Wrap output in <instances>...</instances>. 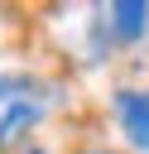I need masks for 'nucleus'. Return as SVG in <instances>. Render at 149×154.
Masks as SVG:
<instances>
[{"label":"nucleus","mask_w":149,"mask_h":154,"mask_svg":"<svg viewBox=\"0 0 149 154\" xmlns=\"http://www.w3.org/2000/svg\"><path fill=\"white\" fill-rule=\"evenodd\" d=\"M53 111V91L29 72H0V149L29 140Z\"/></svg>","instance_id":"nucleus-1"},{"label":"nucleus","mask_w":149,"mask_h":154,"mask_svg":"<svg viewBox=\"0 0 149 154\" xmlns=\"http://www.w3.org/2000/svg\"><path fill=\"white\" fill-rule=\"evenodd\" d=\"M111 116H115L125 144L149 154V87H115L111 91Z\"/></svg>","instance_id":"nucleus-2"},{"label":"nucleus","mask_w":149,"mask_h":154,"mask_svg":"<svg viewBox=\"0 0 149 154\" xmlns=\"http://www.w3.org/2000/svg\"><path fill=\"white\" fill-rule=\"evenodd\" d=\"M101 19L111 29V43H139L149 34V5H139V0H115L101 10Z\"/></svg>","instance_id":"nucleus-3"},{"label":"nucleus","mask_w":149,"mask_h":154,"mask_svg":"<svg viewBox=\"0 0 149 154\" xmlns=\"http://www.w3.org/2000/svg\"><path fill=\"white\" fill-rule=\"evenodd\" d=\"M77 154H125V149H106V144H82Z\"/></svg>","instance_id":"nucleus-4"},{"label":"nucleus","mask_w":149,"mask_h":154,"mask_svg":"<svg viewBox=\"0 0 149 154\" xmlns=\"http://www.w3.org/2000/svg\"><path fill=\"white\" fill-rule=\"evenodd\" d=\"M24 154H48V149H43V144H29V149H24Z\"/></svg>","instance_id":"nucleus-5"}]
</instances>
